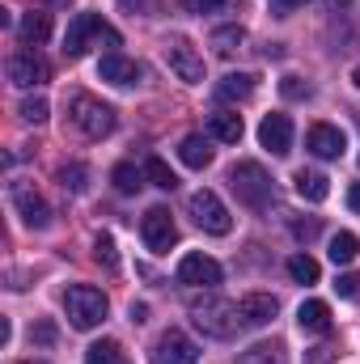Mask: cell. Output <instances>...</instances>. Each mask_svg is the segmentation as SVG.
<instances>
[{
    "label": "cell",
    "instance_id": "6da1fadb",
    "mask_svg": "<svg viewBox=\"0 0 360 364\" xmlns=\"http://www.w3.org/2000/svg\"><path fill=\"white\" fill-rule=\"evenodd\" d=\"M191 322L212 339H233L242 326V314L225 296H203V301H191Z\"/></svg>",
    "mask_w": 360,
    "mask_h": 364
},
{
    "label": "cell",
    "instance_id": "7a4b0ae2",
    "mask_svg": "<svg viewBox=\"0 0 360 364\" xmlns=\"http://www.w3.org/2000/svg\"><path fill=\"white\" fill-rule=\"evenodd\" d=\"M68 119H73V127H77L81 136H90V140L110 136L115 123H119V114H115L106 102H97L93 93H73V97H68Z\"/></svg>",
    "mask_w": 360,
    "mask_h": 364
},
{
    "label": "cell",
    "instance_id": "3957f363",
    "mask_svg": "<svg viewBox=\"0 0 360 364\" xmlns=\"http://www.w3.org/2000/svg\"><path fill=\"white\" fill-rule=\"evenodd\" d=\"M106 296H102V288H93V284H73L68 292H64V314H68V322L77 326V331H93V326H102L106 322Z\"/></svg>",
    "mask_w": 360,
    "mask_h": 364
},
{
    "label": "cell",
    "instance_id": "277c9868",
    "mask_svg": "<svg viewBox=\"0 0 360 364\" xmlns=\"http://www.w3.org/2000/svg\"><path fill=\"white\" fill-rule=\"evenodd\" d=\"M229 186H233V195H238L246 208H268L271 195H275V182H271V174L259 161H238V166L229 170Z\"/></svg>",
    "mask_w": 360,
    "mask_h": 364
},
{
    "label": "cell",
    "instance_id": "5b68a950",
    "mask_svg": "<svg viewBox=\"0 0 360 364\" xmlns=\"http://www.w3.org/2000/svg\"><path fill=\"white\" fill-rule=\"evenodd\" d=\"M93 38H102L106 47H119V43H123L119 30H110L97 13H77L73 26H68V34H64V55H68V60H81V55L90 51Z\"/></svg>",
    "mask_w": 360,
    "mask_h": 364
},
{
    "label": "cell",
    "instance_id": "8992f818",
    "mask_svg": "<svg viewBox=\"0 0 360 364\" xmlns=\"http://www.w3.org/2000/svg\"><path fill=\"white\" fill-rule=\"evenodd\" d=\"M186 208H191V216H195V225H199L203 233L225 237V233L233 229V216H229V208L221 203V195H216V191H195Z\"/></svg>",
    "mask_w": 360,
    "mask_h": 364
},
{
    "label": "cell",
    "instance_id": "52a82bcc",
    "mask_svg": "<svg viewBox=\"0 0 360 364\" xmlns=\"http://www.w3.org/2000/svg\"><path fill=\"white\" fill-rule=\"evenodd\" d=\"M140 237H144V246H149L153 255H166V250L179 242V225H174L170 208H149L144 220H140Z\"/></svg>",
    "mask_w": 360,
    "mask_h": 364
},
{
    "label": "cell",
    "instance_id": "ba28073f",
    "mask_svg": "<svg viewBox=\"0 0 360 364\" xmlns=\"http://www.w3.org/2000/svg\"><path fill=\"white\" fill-rule=\"evenodd\" d=\"M166 64H170V73L186 81V85H203V55L186 43V38H170L166 43Z\"/></svg>",
    "mask_w": 360,
    "mask_h": 364
},
{
    "label": "cell",
    "instance_id": "9c48e42d",
    "mask_svg": "<svg viewBox=\"0 0 360 364\" xmlns=\"http://www.w3.org/2000/svg\"><path fill=\"white\" fill-rule=\"evenodd\" d=\"M9 199H13L17 216H21L30 229H47V225H51V208H47V199H43L30 182H13V186H9Z\"/></svg>",
    "mask_w": 360,
    "mask_h": 364
},
{
    "label": "cell",
    "instance_id": "30bf717a",
    "mask_svg": "<svg viewBox=\"0 0 360 364\" xmlns=\"http://www.w3.org/2000/svg\"><path fill=\"white\" fill-rule=\"evenodd\" d=\"M153 364H199V348L182 335V331H162L153 343Z\"/></svg>",
    "mask_w": 360,
    "mask_h": 364
},
{
    "label": "cell",
    "instance_id": "8fae6325",
    "mask_svg": "<svg viewBox=\"0 0 360 364\" xmlns=\"http://www.w3.org/2000/svg\"><path fill=\"white\" fill-rule=\"evenodd\" d=\"M221 275H225L221 263L208 259V255H199V250L182 255V263H179V284H186V288H216Z\"/></svg>",
    "mask_w": 360,
    "mask_h": 364
},
{
    "label": "cell",
    "instance_id": "7c38bea8",
    "mask_svg": "<svg viewBox=\"0 0 360 364\" xmlns=\"http://www.w3.org/2000/svg\"><path fill=\"white\" fill-rule=\"evenodd\" d=\"M47 77H51V68H47L43 55H34V51L9 55V81H13L17 90H34V85H43Z\"/></svg>",
    "mask_w": 360,
    "mask_h": 364
},
{
    "label": "cell",
    "instance_id": "4fadbf2b",
    "mask_svg": "<svg viewBox=\"0 0 360 364\" xmlns=\"http://www.w3.org/2000/svg\"><path fill=\"white\" fill-rule=\"evenodd\" d=\"M305 149H309L314 157H322V161H335V157H344L348 136H344L335 123H314L309 136H305Z\"/></svg>",
    "mask_w": 360,
    "mask_h": 364
},
{
    "label": "cell",
    "instance_id": "5bb4252c",
    "mask_svg": "<svg viewBox=\"0 0 360 364\" xmlns=\"http://www.w3.org/2000/svg\"><path fill=\"white\" fill-rule=\"evenodd\" d=\"M259 144L268 149L271 157H288L292 153V119L288 114H268L259 123Z\"/></svg>",
    "mask_w": 360,
    "mask_h": 364
},
{
    "label": "cell",
    "instance_id": "9a60e30c",
    "mask_svg": "<svg viewBox=\"0 0 360 364\" xmlns=\"http://www.w3.org/2000/svg\"><path fill=\"white\" fill-rule=\"evenodd\" d=\"M238 314H242V326H268L271 318L280 314V301L271 292H246L238 301Z\"/></svg>",
    "mask_w": 360,
    "mask_h": 364
},
{
    "label": "cell",
    "instance_id": "2e32d148",
    "mask_svg": "<svg viewBox=\"0 0 360 364\" xmlns=\"http://www.w3.org/2000/svg\"><path fill=\"white\" fill-rule=\"evenodd\" d=\"M97 77L102 81H110V85H140V64L136 60H127V55H119V51H110L102 64H97Z\"/></svg>",
    "mask_w": 360,
    "mask_h": 364
},
{
    "label": "cell",
    "instance_id": "e0dca14e",
    "mask_svg": "<svg viewBox=\"0 0 360 364\" xmlns=\"http://www.w3.org/2000/svg\"><path fill=\"white\" fill-rule=\"evenodd\" d=\"M208 132H212L221 144H238V140H242V114H233V110H212V114H208Z\"/></svg>",
    "mask_w": 360,
    "mask_h": 364
},
{
    "label": "cell",
    "instance_id": "ac0fdd59",
    "mask_svg": "<svg viewBox=\"0 0 360 364\" xmlns=\"http://www.w3.org/2000/svg\"><path fill=\"white\" fill-rule=\"evenodd\" d=\"M297 322H301V331L327 335V331H331V305H327V301H301Z\"/></svg>",
    "mask_w": 360,
    "mask_h": 364
},
{
    "label": "cell",
    "instance_id": "d6986e66",
    "mask_svg": "<svg viewBox=\"0 0 360 364\" xmlns=\"http://www.w3.org/2000/svg\"><path fill=\"white\" fill-rule=\"evenodd\" d=\"M250 93H255V77L250 73H229V77L216 81V97L221 102H246Z\"/></svg>",
    "mask_w": 360,
    "mask_h": 364
},
{
    "label": "cell",
    "instance_id": "ffe728a7",
    "mask_svg": "<svg viewBox=\"0 0 360 364\" xmlns=\"http://www.w3.org/2000/svg\"><path fill=\"white\" fill-rule=\"evenodd\" d=\"M297 195L305 199V203H322L327 195H331V186H327V174H318V170H301L297 174Z\"/></svg>",
    "mask_w": 360,
    "mask_h": 364
},
{
    "label": "cell",
    "instance_id": "44dd1931",
    "mask_svg": "<svg viewBox=\"0 0 360 364\" xmlns=\"http://www.w3.org/2000/svg\"><path fill=\"white\" fill-rule=\"evenodd\" d=\"M179 157H182V166L203 170V166H212V144H208L203 136H186L179 144Z\"/></svg>",
    "mask_w": 360,
    "mask_h": 364
},
{
    "label": "cell",
    "instance_id": "7402d4cb",
    "mask_svg": "<svg viewBox=\"0 0 360 364\" xmlns=\"http://www.w3.org/2000/svg\"><path fill=\"white\" fill-rule=\"evenodd\" d=\"M327 255H331V263H335V267H348V263H356V255H360V237H356V233H348V229H344V233H335V237H331V250H327Z\"/></svg>",
    "mask_w": 360,
    "mask_h": 364
},
{
    "label": "cell",
    "instance_id": "603a6c76",
    "mask_svg": "<svg viewBox=\"0 0 360 364\" xmlns=\"http://www.w3.org/2000/svg\"><path fill=\"white\" fill-rule=\"evenodd\" d=\"M17 34H21L26 47H38V43L51 34V17H47V13H26L21 26H17Z\"/></svg>",
    "mask_w": 360,
    "mask_h": 364
},
{
    "label": "cell",
    "instance_id": "cb8c5ba5",
    "mask_svg": "<svg viewBox=\"0 0 360 364\" xmlns=\"http://www.w3.org/2000/svg\"><path fill=\"white\" fill-rule=\"evenodd\" d=\"M144 178H149V174H144V170H136L132 161H123V166H115V170H110V182H115V191H119V195H136V191L144 186Z\"/></svg>",
    "mask_w": 360,
    "mask_h": 364
},
{
    "label": "cell",
    "instance_id": "d4e9b609",
    "mask_svg": "<svg viewBox=\"0 0 360 364\" xmlns=\"http://www.w3.org/2000/svg\"><path fill=\"white\" fill-rule=\"evenodd\" d=\"M242 43H246V30H242V26H221V30H212V47H216V55H233V51H242Z\"/></svg>",
    "mask_w": 360,
    "mask_h": 364
},
{
    "label": "cell",
    "instance_id": "484cf974",
    "mask_svg": "<svg viewBox=\"0 0 360 364\" xmlns=\"http://www.w3.org/2000/svg\"><path fill=\"white\" fill-rule=\"evenodd\" d=\"M238 364H284V348L271 339V343H255V348H246Z\"/></svg>",
    "mask_w": 360,
    "mask_h": 364
},
{
    "label": "cell",
    "instance_id": "4316f807",
    "mask_svg": "<svg viewBox=\"0 0 360 364\" xmlns=\"http://www.w3.org/2000/svg\"><path fill=\"white\" fill-rule=\"evenodd\" d=\"M85 364H127V356H123V348L115 339H102L85 352Z\"/></svg>",
    "mask_w": 360,
    "mask_h": 364
},
{
    "label": "cell",
    "instance_id": "83f0119b",
    "mask_svg": "<svg viewBox=\"0 0 360 364\" xmlns=\"http://www.w3.org/2000/svg\"><path fill=\"white\" fill-rule=\"evenodd\" d=\"M93 259H97L106 272H119V250H115V237H110V233H97V237H93Z\"/></svg>",
    "mask_w": 360,
    "mask_h": 364
},
{
    "label": "cell",
    "instance_id": "f1b7e54d",
    "mask_svg": "<svg viewBox=\"0 0 360 364\" xmlns=\"http://www.w3.org/2000/svg\"><path fill=\"white\" fill-rule=\"evenodd\" d=\"M144 174H149V182H153V186H162V191H174V186H179L174 170H170L162 157H149V161H144Z\"/></svg>",
    "mask_w": 360,
    "mask_h": 364
},
{
    "label": "cell",
    "instance_id": "f546056e",
    "mask_svg": "<svg viewBox=\"0 0 360 364\" xmlns=\"http://www.w3.org/2000/svg\"><path fill=\"white\" fill-rule=\"evenodd\" d=\"M55 178H60V186H64V191L81 195V191H85V178H90V170H85L81 161H73V166H60V174H55Z\"/></svg>",
    "mask_w": 360,
    "mask_h": 364
},
{
    "label": "cell",
    "instance_id": "4dcf8cb0",
    "mask_svg": "<svg viewBox=\"0 0 360 364\" xmlns=\"http://www.w3.org/2000/svg\"><path fill=\"white\" fill-rule=\"evenodd\" d=\"M288 275H292L297 284H318V263H314L309 255H292V259H288Z\"/></svg>",
    "mask_w": 360,
    "mask_h": 364
},
{
    "label": "cell",
    "instance_id": "1f68e13d",
    "mask_svg": "<svg viewBox=\"0 0 360 364\" xmlns=\"http://www.w3.org/2000/svg\"><path fill=\"white\" fill-rule=\"evenodd\" d=\"M17 114H21L26 123H47V114H51V106H47V97H26V102L17 106Z\"/></svg>",
    "mask_w": 360,
    "mask_h": 364
},
{
    "label": "cell",
    "instance_id": "d6a6232c",
    "mask_svg": "<svg viewBox=\"0 0 360 364\" xmlns=\"http://www.w3.org/2000/svg\"><path fill=\"white\" fill-rule=\"evenodd\" d=\"M280 93L292 97V102H305L314 90H309V81H301V77H284V81H280Z\"/></svg>",
    "mask_w": 360,
    "mask_h": 364
},
{
    "label": "cell",
    "instance_id": "836d02e7",
    "mask_svg": "<svg viewBox=\"0 0 360 364\" xmlns=\"http://www.w3.org/2000/svg\"><path fill=\"white\" fill-rule=\"evenodd\" d=\"M182 13H195V17H203V13H216V9H225V4H233V0H179Z\"/></svg>",
    "mask_w": 360,
    "mask_h": 364
},
{
    "label": "cell",
    "instance_id": "e575fe53",
    "mask_svg": "<svg viewBox=\"0 0 360 364\" xmlns=\"http://www.w3.org/2000/svg\"><path fill=\"white\" fill-rule=\"evenodd\" d=\"M335 356H339V348H335V343H322V348L309 352V364H331Z\"/></svg>",
    "mask_w": 360,
    "mask_h": 364
},
{
    "label": "cell",
    "instance_id": "d590c367",
    "mask_svg": "<svg viewBox=\"0 0 360 364\" xmlns=\"http://www.w3.org/2000/svg\"><path fill=\"white\" fill-rule=\"evenodd\" d=\"M335 288H339V296H356V292H360V275H339V284H335Z\"/></svg>",
    "mask_w": 360,
    "mask_h": 364
},
{
    "label": "cell",
    "instance_id": "8d00e7d4",
    "mask_svg": "<svg viewBox=\"0 0 360 364\" xmlns=\"http://www.w3.org/2000/svg\"><path fill=\"white\" fill-rule=\"evenodd\" d=\"M292 233H297L301 242H314V237H318V220H305V225L297 220V225H292Z\"/></svg>",
    "mask_w": 360,
    "mask_h": 364
},
{
    "label": "cell",
    "instance_id": "74e56055",
    "mask_svg": "<svg viewBox=\"0 0 360 364\" xmlns=\"http://www.w3.org/2000/svg\"><path fill=\"white\" fill-rule=\"evenodd\" d=\"M309 0H271V9L280 13V17H288V13H297V9H305Z\"/></svg>",
    "mask_w": 360,
    "mask_h": 364
},
{
    "label": "cell",
    "instance_id": "f35d334b",
    "mask_svg": "<svg viewBox=\"0 0 360 364\" xmlns=\"http://www.w3.org/2000/svg\"><path fill=\"white\" fill-rule=\"evenodd\" d=\"M34 339H38V343H55V326H51V322H43V326L34 331Z\"/></svg>",
    "mask_w": 360,
    "mask_h": 364
},
{
    "label": "cell",
    "instance_id": "ab89813d",
    "mask_svg": "<svg viewBox=\"0 0 360 364\" xmlns=\"http://www.w3.org/2000/svg\"><path fill=\"white\" fill-rule=\"evenodd\" d=\"M348 208H352V212H360V182L348 191Z\"/></svg>",
    "mask_w": 360,
    "mask_h": 364
},
{
    "label": "cell",
    "instance_id": "60d3db41",
    "mask_svg": "<svg viewBox=\"0 0 360 364\" xmlns=\"http://www.w3.org/2000/svg\"><path fill=\"white\" fill-rule=\"evenodd\" d=\"M352 85H356V90H360V64H356V73H352Z\"/></svg>",
    "mask_w": 360,
    "mask_h": 364
},
{
    "label": "cell",
    "instance_id": "b9f144b4",
    "mask_svg": "<svg viewBox=\"0 0 360 364\" xmlns=\"http://www.w3.org/2000/svg\"><path fill=\"white\" fill-rule=\"evenodd\" d=\"M51 4H73V0H51Z\"/></svg>",
    "mask_w": 360,
    "mask_h": 364
},
{
    "label": "cell",
    "instance_id": "7bdbcfd3",
    "mask_svg": "<svg viewBox=\"0 0 360 364\" xmlns=\"http://www.w3.org/2000/svg\"><path fill=\"white\" fill-rule=\"evenodd\" d=\"M21 364H43V360H21Z\"/></svg>",
    "mask_w": 360,
    "mask_h": 364
}]
</instances>
